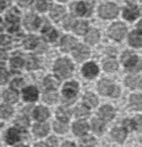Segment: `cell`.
<instances>
[{
  "label": "cell",
  "mask_w": 142,
  "mask_h": 147,
  "mask_svg": "<svg viewBox=\"0 0 142 147\" xmlns=\"http://www.w3.org/2000/svg\"><path fill=\"white\" fill-rule=\"evenodd\" d=\"M4 96V99H5L7 102H10V103H13V102H16L17 101V98H18V94L16 91L14 90H6L3 94Z\"/></svg>",
  "instance_id": "obj_25"
},
{
  "label": "cell",
  "mask_w": 142,
  "mask_h": 147,
  "mask_svg": "<svg viewBox=\"0 0 142 147\" xmlns=\"http://www.w3.org/2000/svg\"><path fill=\"white\" fill-rule=\"evenodd\" d=\"M92 128L96 134H101L104 130V123L99 119H93L92 121Z\"/></svg>",
  "instance_id": "obj_29"
},
{
  "label": "cell",
  "mask_w": 142,
  "mask_h": 147,
  "mask_svg": "<svg viewBox=\"0 0 142 147\" xmlns=\"http://www.w3.org/2000/svg\"><path fill=\"white\" fill-rule=\"evenodd\" d=\"M129 42L132 46L140 47L142 44V36L140 31H134L129 36Z\"/></svg>",
  "instance_id": "obj_17"
},
{
  "label": "cell",
  "mask_w": 142,
  "mask_h": 147,
  "mask_svg": "<svg viewBox=\"0 0 142 147\" xmlns=\"http://www.w3.org/2000/svg\"><path fill=\"white\" fill-rule=\"evenodd\" d=\"M8 79V73L6 72L5 69L0 68V84H3L7 81Z\"/></svg>",
  "instance_id": "obj_44"
},
{
  "label": "cell",
  "mask_w": 142,
  "mask_h": 147,
  "mask_svg": "<svg viewBox=\"0 0 142 147\" xmlns=\"http://www.w3.org/2000/svg\"><path fill=\"white\" fill-rule=\"evenodd\" d=\"M99 14L102 18L111 19V18H114L118 14V7L112 3L103 4L99 8Z\"/></svg>",
  "instance_id": "obj_3"
},
{
  "label": "cell",
  "mask_w": 142,
  "mask_h": 147,
  "mask_svg": "<svg viewBox=\"0 0 142 147\" xmlns=\"http://www.w3.org/2000/svg\"><path fill=\"white\" fill-rule=\"evenodd\" d=\"M49 130V126L47 124L43 123V124H35L33 128L34 133L36 134L37 136H44L48 133Z\"/></svg>",
  "instance_id": "obj_21"
},
{
  "label": "cell",
  "mask_w": 142,
  "mask_h": 147,
  "mask_svg": "<svg viewBox=\"0 0 142 147\" xmlns=\"http://www.w3.org/2000/svg\"><path fill=\"white\" fill-rule=\"evenodd\" d=\"M130 103L132 105L133 108L135 109H141V106H142V100H141V96L140 95H137V94H134L131 96V99H130Z\"/></svg>",
  "instance_id": "obj_34"
},
{
  "label": "cell",
  "mask_w": 142,
  "mask_h": 147,
  "mask_svg": "<svg viewBox=\"0 0 142 147\" xmlns=\"http://www.w3.org/2000/svg\"><path fill=\"white\" fill-rule=\"evenodd\" d=\"M96 141L93 137L91 136H86V137L82 138L81 140V145L82 147H93L95 145Z\"/></svg>",
  "instance_id": "obj_37"
},
{
  "label": "cell",
  "mask_w": 142,
  "mask_h": 147,
  "mask_svg": "<svg viewBox=\"0 0 142 147\" xmlns=\"http://www.w3.org/2000/svg\"><path fill=\"white\" fill-rule=\"evenodd\" d=\"M21 1H23V2H27V1H29V0H21Z\"/></svg>",
  "instance_id": "obj_55"
},
{
  "label": "cell",
  "mask_w": 142,
  "mask_h": 147,
  "mask_svg": "<svg viewBox=\"0 0 142 147\" xmlns=\"http://www.w3.org/2000/svg\"><path fill=\"white\" fill-rule=\"evenodd\" d=\"M126 33V26L122 23H115L109 29V35L115 40H120Z\"/></svg>",
  "instance_id": "obj_4"
},
{
  "label": "cell",
  "mask_w": 142,
  "mask_h": 147,
  "mask_svg": "<svg viewBox=\"0 0 142 147\" xmlns=\"http://www.w3.org/2000/svg\"><path fill=\"white\" fill-rule=\"evenodd\" d=\"M118 67V64L115 61L114 59H107L105 62H104V69L108 72H112L115 71Z\"/></svg>",
  "instance_id": "obj_31"
},
{
  "label": "cell",
  "mask_w": 142,
  "mask_h": 147,
  "mask_svg": "<svg viewBox=\"0 0 142 147\" xmlns=\"http://www.w3.org/2000/svg\"><path fill=\"white\" fill-rule=\"evenodd\" d=\"M122 61L125 67L128 68L129 70H133L138 63V57L130 52H125L122 57Z\"/></svg>",
  "instance_id": "obj_6"
},
{
  "label": "cell",
  "mask_w": 142,
  "mask_h": 147,
  "mask_svg": "<svg viewBox=\"0 0 142 147\" xmlns=\"http://www.w3.org/2000/svg\"><path fill=\"white\" fill-rule=\"evenodd\" d=\"M98 39H99V32L96 29H92L87 33L85 40L90 44H94V43L97 42Z\"/></svg>",
  "instance_id": "obj_23"
},
{
  "label": "cell",
  "mask_w": 142,
  "mask_h": 147,
  "mask_svg": "<svg viewBox=\"0 0 142 147\" xmlns=\"http://www.w3.org/2000/svg\"><path fill=\"white\" fill-rule=\"evenodd\" d=\"M34 147H46V146H45L43 143H38V144H36V145L34 146Z\"/></svg>",
  "instance_id": "obj_52"
},
{
  "label": "cell",
  "mask_w": 142,
  "mask_h": 147,
  "mask_svg": "<svg viewBox=\"0 0 142 147\" xmlns=\"http://www.w3.org/2000/svg\"><path fill=\"white\" fill-rule=\"evenodd\" d=\"M42 36L48 42L54 41L57 38V32L54 28H52L50 25H47L44 27V29L42 31Z\"/></svg>",
  "instance_id": "obj_12"
},
{
  "label": "cell",
  "mask_w": 142,
  "mask_h": 147,
  "mask_svg": "<svg viewBox=\"0 0 142 147\" xmlns=\"http://www.w3.org/2000/svg\"><path fill=\"white\" fill-rule=\"evenodd\" d=\"M3 29V23H2V20L0 19V31H2Z\"/></svg>",
  "instance_id": "obj_53"
},
{
  "label": "cell",
  "mask_w": 142,
  "mask_h": 147,
  "mask_svg": "<svg viewBox=\"0 0 142 147\" xmlns=\"http://www.w3.org/2000/svg\"><path fill=\"white\" fill-rule=\"evenodd\" d=\"M48 116H49L48 109L43 106L37 107L35 109V111H34V117H35L37 120H39V121H43V120H45L46 118H48Z\"/></svg>",
  "instance_id": "obj_19"
},
{
  "label": "cell",
  "mask_w": 142,
  "mask_h": 147,
  "mask_svg": "<svg viewBox=\"0 0 142 147\" xmlns=\"http://www.w3.org/2000/svg\"><path fill=\"white\" fill-rule=\"evenodd\" d=\"M16 147H26V146H24V145H19V146H16Z\"/></svg>",
  "instance_id": "obj_54"
},
{
  "label": "cell",
  "mask_w": 142,
  "mask_h": 147,
  "mask_svg": "<svg viewBox=\"0 0 142 147\" xmlns=\"http://www.w3.org/2000/svg\"><path fill=\"white\" fill-rule=\"evenodd\" d=\"M59 85V82L57 79H55L54 77H47L44 79V86L45 88L50 89V90H53V89H56Z\"/></svg>",
  "instance_id": "obj_24"
},
{
  "label": "cell",
  "mask_w": 142,
  "mask_h": 147,
  "mask_svg": "<svg viewBox=\"0 0 142 147\" xmlns=\"http://www.w3.org/2000/svg\"><path fill=\"white\" fill-rule=\"evenodd\" d=\"M77 44V40L71 36H65L61 41V48L64 51L72 50Z\"/></svg>",
  "instance_id": "obj_13"
},
{
  "label": "cell",
  "mask_w": 142,
  "mask_h": 147,
  "mask_svg": "<svg viewBox=\"0 0 142 147\" xmlns=\"http://www.w3.org/2000/svg\"><path fill=\"white\" fill-rule=\"evenodd\" d=\"M88 130V125L84 121H78L74 123L73 125V131L76 135H83Z\"/></svg>",
  "instance_id": "obj_16"
},
{
  "label": "cell",
  "mask_w": 142,
  "mask_h": 147,
  "mask_svg": "<svg viewBox=\"0 0 142 147\" xmlns=\"http://www.w3.org/2000/svg\"><path fill=\"white\" fill-rule=\"evenodd\" d=\"M53 127L55 131L58 133H65L67 131V125L63 122H54Z\"/></svg>",
  "instance_id": "obj_39"
},
{
  "label": "cell",
  "mask_w": 142,
  "mask_h": 147,
  "mask_svg": "<svg viewBox=\"0 0 142 147\" xmlns=\"http://www.w3.org/2000/svg\"><path fill=\"white\" fill-rule=\"evenodd\" d=\"M7 58V54H6V52L4 50H1L0 49V60H4Z\"/></svg>",
  "instance_id": "obj_49"
},
{
  "label": "cell",
  "mask_w": 142,
  "mask_h": 147,
  "mask_svg": "<svg viewBox=\"0 0 142 147\" xmlns=\"http://www.w3.org/2000/svg\"><path fill=\"white\" fill-rule=\"evenodd\" d=\"M23 80L22 79H19V78H17V79H15V80H13L12 81V87H14V88H19V87H21L22 85H23Z\"/></svg>",
  "instance_id": "obj_47"
},
{
  "label": "cell",
  "mask_w": 142,
  "mask_h": 147,
  "mask_svg": "<svg viewBox=\"0 0 142 147\" xmlns=\"http://www.w3.org/2000/svg\"><path fill=\"white\" fill-rule=\"evenodd\" d=\"M47 144L49 147H56L57 146V139L55 137H50L47 140Z\"/></svg>",
  "instance_id": "obj_48"
},
{
  "label": "cell",
  "mask_w": 142,
  "mask_h": 147,
  "mask_svg": "<svg viewBox=\"0 0 142 147\" xmlns=\"http://www.w3.org/2000/svg\"><path fill=\"white\" fill-rule=\"evenodd\" d=\"M112 137L116 141L122 142L126 137V130H124L123 128H114L112 130Z\"/></svg>",
  "instance_id": "obj_20"
},
{
  "label": "cell",
  "mask_w": 142,
  "mask_h": 147,
  "mask_svg": "<svg viewBox=\"0 0 142 147\" xmlns=\"http://www.w3.org/2000/svg\"><path fill=\"white\" fill-rule=\"evenodd\" d=\"M16 124L19 126L20 128H26L28 126V120L25 117H19L16 120Z\"/></svg>",
  "instance_id": "obj_43"
},
{
  "label": "cell",
  "mask_w": 142,
  "mask_h": 147,
  "mask_svg": "<svg viewBox=\"0 0 142 147\" xmlns=\"http://www.w3.org/2000/svg\"><path fill=\"white\" fill-rule=\"evenodd\" d=\"M27 66L28 69H35V68L38 66V63H37V59L33 56L28 57V62H27Z\"/></svg>",
  "instance_id": "obj_42"
},
{
  "label": "cell",
  "mask_w": 142,
  "mask_h": 147,
  "mask_svg": "<svg viewBox=\"0 0 142 147\" xmlns=\"http://www.w3.org/2000/svg\"><path fill=\"white\" fill-rule=\"evenodd\" d=\"M57 117L61 121H67L70 117V111L66 108H59L57 111Z\"/></svg>",
  "instance_id": "obj_35"
},
{
  "label": "cell",
  "mask_w": 142,
  "mask_h": 147,
  "mask_svg": "<svg viewBox=\"0 0 142 147\" xmlns=\"http://www.w3.org/2000/svg\"><path fill=\"white\" fill-rule=\"evenodd\" d=\"M78 91V84L75 81L68 82L63 87V95L66 98H73Z\"/></svg>",
  "instance_id": "obj_9"
},
{
  "label": "cell",
  "mask_w": 142,
  "mask_h": 147,
  "mask_svg": "<svg viewBox=\"0 0 142 147\" xmlns=\"http://www.w3.org/2000/svg\"><path fill=\"white\" fill-rule=\"evenodd\" d=\"M123 16L127 20H134L139 16V9L136 6H128L123 11Z\"/></svg>",
  "instance_id": "obj_11"
},
{
  "label": "cell",
  "mask_w": 142,
  "mask_h": 147,
  "mask_svg": "<svg viewBox=\"0 0 142 147\" xmlns=\"http://www.w3.org/2000/svg\"><path fill=\"white\" fill-rule=\"evenodd\" d=\"M6 0H0V11H2V10L4 9V7L6 6Z\"/></svg>",
  "instance_id": "obj_50"
},
{
  "label": "cell",
  "mask_w": 142,
  "mask_h": 147,
  "mask_svg": "<svg viewBox=\"0 0 142 147\" xmlns=\"http://www.w3.org/2000/svg\"><path fill=\"white\" fill-rule=\"evenodd\" d=\"M89 114V110L83 105H80L75 109V115L77 117H85Z\"/></svg>",
  "instance_id": "obj_38"
},
{
  "label": "cell",
  "mask_w": 142,
  "mask_h": 147,
  "mask_svg": "<svg viewBox=\"0 0 142 147\" xmlns=\"http://www.w3.org/2000/svg\"><path fill=\"white\" fill-rule=\"evenodd\" d=\"M65 13V9L62 6H54L53 9L51 10V17L54 20H59Z\"/></svg>",
  "instance_id": "obj_22"
},
{
  "label": "cell",
  "mask_w": 142,
  "mask_h": 147,
  "mask_svg": "<svg viewBox=\"0 0 142 147\" xmlns=\"http://www.w3.org/2000/svg\"><path fill=\"white\" fill-rule=\"evenodd\" d=\"M82 72L83 75L87 78H93L97 75L98 73V67L96 64H94L93 62H88L82 68Z\"/></svg>",
  "instance_id": "obj_8"
},
{
  "label": "cell",
  "mask_w": 142,
  "mask_h": 147,
  "mask_svg": "<svg viewBox=\"0 0 142 147\" xmlns=\"http://www.w3.org/2000/svg\"><path fill=\"white\" fill-rule=\"evenodd\" d=\"M72 70H73V65L68 59L62 58L56 61L54 65V71L59 77L66 78L71 75Z\"/></svg>",
  "instance_id": "obj_1"
},
{
  "label": "cell",
  "mask_w": 142,
  "mask_h": 147,
  "mask_svg": "<svg viewBox=\"0 0 142 147\" xmlns=\"http://www.w3.org/2000/svg\"><path fill=\"white\" fill-rule=\"evenodd\" d=\"M37 96H38V91L33 86H30L23 90V98L26 101H35Z\"/></svg>",
  "instance_id": "obj_14"
},
{
  "label": "cell",
  "mask_w": 142,
  "mask_h": 147,
  "mask_svg": "<svg viewBox=\"0 0 142 147\" xmlns=\"http://www.w3.org/2000/svg\"><path fill=\"white\" fill-rule=\"evenodd\" d=\"M87 28H88L87 22L78 21L77 23L75 24V26H74V31H75V33H77V34L82 35L87 31Z\"/></svg>",
  "instance_id": "obj_28"
},
{
  "label": "cell",
  "mask_w": 142,
  "mask_h": 147,
  "mask_svg": "<svg viewBox=\"0 0 142 147\" xmlns=\"http://www.w3.org/2000/svg\"><path fill=\"white\" fill-rule=\"evenodd\" d=\"M37 44H38V39L33 35H29L24 40V46L27 49H33Z\"/></svg>",
  "instance_id": "obj_26"
},
{
  "label": "cell",
  "mask_w": 142,
  "mask_h": 147,
  "mask_svg": "<svg viewBox=\"0 0 142 147\" xmlns=\"http://www.w3.org/2000/svg\"><path fill=\"white\" fill-rule=\"evenodd\" d=\"M57 94L54 92H48L44 95V101H46L47 103H53L56 101Z\"/></svg>",
  "instance_id": "obj_41"
},
{
  "label": "cell",
  "mask_w": 142,
  "mask_h": 147,
  "mask_svg": "<svg viewBox=\"0 0 142 147\" xmlns=\"http://www.w3.org/2000/svg\"><path fill=\"white\" fill-rule=\"evenodd\" d=\"M84 101H85L86 104L90 107L96 106L98 103L97 97H96L94 94H92V93H86V94L84 95Z\"/></svg>",
  "instance_id": "obj_27"
},
{
  "label": "cell",
  "mask_w": 142,
  "mask_h": 147,
  "mask_svg": "<svg viewBox=\"0 0 142 147\" xmlns=\"http://www.w3.org/2000/svg\"><path fill=\"white\" fill-rule=\"evenodd\" d=\"M24 25L29 30H36L40 25V18L34 14H30V15L26 16L25 20H24Z\"/></svg>",
  "instance_id": "obj_7"
},
{
  "label": "cell",
  "mask_w": 142,
  "mask_h": 147,
  "mask_svg": "<svg viewBox=\"0 0 142 147\" xmlns=\"http://www.w3.org/2000/svg\"><path fill=\"white\" fill-rule=\"evenodd\" d=\"M100 116L102 117V119L104 120H110L114 117V109L111 106L105 105V106H102V108H100Z\"/></svg>",
  "instance_id": "obj_15"
},
{
  "label": "cell",
  "mask_w": 142,
  "mask_h": 147,
  "mask_svg": "<svg viewBox=\"0 0 142 147\" xmlns=\"http://www.w3.org/2000/svg\"><path fill=\"white\" fill-rule=\"evenodd\" d=\"M10 43V38L6 35H0V45H7Z\"/></svg>",
  "instance_id": "obj_46"
},
{
  "label": "cell",
  "mask_w": 142,
  "mask_h": 147,
  "mask_svg": "<svg viewBox=\"0 0 142 147\" xmlns=\"http://www.w3.org/2000/svg\"><path fill=\"white\" fill-rule=\"evenodd\" d=\"M22 65H23V61L20 57H14L11 59V66L14 69H19L22 67Z\"/></svg>",
  "instance_id": "obj_40"
},
{
  "label": "cell",
  "mask_w": 142,
  "mask_h": 147,
  "mask_svg": "<svg viewBox=\"0 0 142 147\" xmlns=\"http://www.w3.org/2000/svg\"><path fill=\"white\" fill-rule=\"evenodd\" d=\"M62 147H75V145H74L72 142H65L62 145Z\"/></svg>",
  "instance_id": "obj_51"
},
{
  "label": "cell",
  "mask_w": 142,
  "mask_h": 147,
  "mask_svg": "<svg viewBox=\"0 0 142 147\" xmlns=\"http://www.w3.org/2000/svg\"><path fill=\"white\" fill-rule=\"evenodd\" d=\"M74 11L77 15H84L87 13V5L84 2H79L74 6Z\"/></svg>",
  "instance_id": "obj_30"
},
{
  "label": "cell",
  "mask_w": 142,
  "mask_h": 147,
  "mask_svg": "<svg viewBox=\"0 0 142 147\" xmlns=\"http://www.w3.org/2000/svg\"><path fill=\"white\" fill-rule=\"evenodd\" d=\"M5 139L9 144H14L19 140V132L16 129H14V128H11L6 133Z\"/></svg>",
  "instance_id": "obj_18"
},
{
  "label": "cell",
  "mask_w": 142,
  "mask_h": 147,
  "mask_svg": "<svg viewBox=\"0 0 142 147\" xmlns=\"http://www.w3.org/2000/svg\"><path fill=\"white\" fill-rule=\"evenodd\" d=\"M72 24H73V18L70 17V16H68V17L65 18L64 27L66 28V29H70V28L72 27Z\"/></svg>",
  "instance_id": "obj_45"
},
{
  "label": "cell",
  "mask_w": 142,
  "mask_h": 147,
  "mask_svg": "<svg viewBox=\"0 0 142 147\" xmlns=\"http://www.w3.org/2000/svg\"><path fill=\"white\" fill-rule=\"evenodd\" d=\"M50 5H51V0H37L36 2L37 9L41 12L46 11Z\"/></svg>",
  "instance_id": "obj_33"
},
{
  "label": "cell",
  "mask_w": 142,
  "mask_h": 147,
  "mask_svg": "<svg viewBox=\"0 0 142 147\" xmlns=\"http://www.w3.org/2000/svg\"><path fill=\"white\" fill-rule=\"evenodd\" d=\"M99 92L103 95H110L112 97H117L119 95V88L116 87L114 84L109 80H101L98 84Z\"/></svg>",
  "instance_id": "obj_2"
},
{
  "label": "cell",
  "mask_w": 142,
  "mask_h": 147,
  "mask_svg": "<svg viewBox=\"0 0 142 147\" xmlns=\"http://www.w3.org/2000/svg\"><path fill=\"white\" fill-rule=\"evenodd\" d=\"M125 83L131 88H135L139 85V77H136V76H129V77L126 78L125 80Z\"/></svg>",
  "instance_id": "obj_36"
},
{
  "label": "cell",
  "mask_w": 142,
  "mask_h": 147,
  "mask_svg": "<svg viewBox=\"0 0 142 147\" xmlns=\"http://www.w3.org/2000/svg\"><path fill=\"white\" fill-rule=\"evenodd\" d=\"M74 57L78 61H83L84 59H86L89 56V49L84 45H79L76 47L75 51L73 53Z\"/></svg>",
  "instance_id": "obj_10"
},
{
  "label": "cell",
  "mask_w": 142,
  "mask_h": 147,
  "mask_svg": "<svg viewBox=\"0 0 142 147\" xmlns=\"http://www.w3.org/2000/svg\"><path fill=\"white\" fill-rule=\"evenodd\" d=\"M6 21L9 25V31H15L18 27V21H19V13L16 9H12L8 12L6 15Z\"/></svg>",
  "instance_id": "obj_5"
},
{
  "label": "cell",
  "mask_w": 142,
  "mask_h": 147,
  "mask_svg": "<svg viewBox=\"0 0 142 147\" xmlns=\"http://www.w3.org/2000/svg\"><path fill=\"white\" fill-rule=\"evenodd\" d=\"M12 114V108L9 105L3 104L0 106V117L1 118H8Z\"/></svg>",
  "instance_id": "obj_32"
},
{
  "label": "cell",
  "mask_w": 142,
  "mask_h": 147,
  "mask_svg": "<svg viewBox=\"0 0 142 147\" xmlns=\"http://www.w3.org/2000/svg\"><path fill=\"white\" fill-rule=\"evenodd\" d=\"M60 1H66V0H60Z\"/></svg>",
  "instance_id": "obj_56"
}]
</instances>
